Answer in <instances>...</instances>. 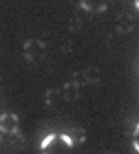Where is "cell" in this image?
Returning <instances> with one entry per match:
<instances>
[{
  "mask_svg": "<svg viewBox=\"0 0 139 154\" xmlns=\"http://www.w3.org/2000/svg\"><path fill=\"white\" fill-rule=\"evenodd\" d=\"M74 143L69 133L54 132L50 133L41 141V154H73Z\"/></svg>",
  "mask_w": 139,
  "mask_h": 154,
  "instance_id": "6da1fadb",
  "label": "cell"
},
{
  "mask_svg": "<svg viewBox=\"0 0 139 154\" xmlns=\"http://www.w3.org/2000/svg\"><path fill=\"white\" fill-rule=\"evenodd\" d=\"M45 54V45L39 39H28L23 44V54L29 63H36Z\"/></svg>",
  "mask_w": 139,
  "mask_h": 154,
  "instance_id": "7a4b0ae2",
  "label": "cell"
},
{
  "mask_svg": "<svg viewBox=\"0 0 139 154\" xmlns=\"http://www.w3.org/2000/svg\"><path fill=\"white\" fill-rule=\"evenodd\" d=\"M20 118L15 112H2L0 114V129L4 134L15 136L20 131Z\"/></svg>",
  "mask_w": 139,
  "mask_h": 154,
  "instance_id": "3957f363",
  "label": "cell"
},
{
  "mask_svg": "<svg viewBox=\"0 0 139 154\" xmlns=\"http://www.w3.org/2000/svg\"><path fill=\"white\" fill-rule=\"evenodd\" d=\"M70 136H71V138L73 140L74 145H80V144H82L86 140V132L81 128H76L73 131L71 132Z\"/></svg>",
  "mask_w": 139,
  "mask_h": 154,
  "instance_id": "277c9868",
  "label": "cell"
},
{
  "mask_svg": "<svg viewBox=\"0 0 139 154\" xmlns=\"http://www.w3.org/2000/svg\"><path fill=\"white\" fill-rule=\"evenodd\" d=\"M132 146L139 153V122L136 124L132 133Z\"/></svg>",
  "mask_w": 139,
  "mask_h": 154,
  "instance_id": "5b68a950",
  "label": "cell"
},
{
  "mask_svg": "<svg viewBox=\"0 0 139 154\" xmlns=\"http://www.w3.org/2000/svg\"><path fill=\"white\" fill-rule=\"evenodd\" d=\"M2 136H4V133H2L1 129H0V140H1V138H2Z\"/></svg>",
  "mask_w": 139,
  "mask_h": 154,
  "instance_id": "8992f818",
  "label": "cell"
},
{
  "mask_svg": "<svg viewBox=\"0 0 139 154\" xmlns=\"http://www.w3.org/2000/svg\"><path fill=\"white\" fill-rule=\"evenodd\" d=\"M134 5H136V6H137V8L139 9V1H136V2H134Z\"/></svg>",
  "mask_w": 139,
  "mask_h": 154,
  "instance_id": "52a82bcc",
  "label": "cell"
},
{
  "mask_svg": "<svg viewBox=\"0 0 139 154\" xmlns=\"http://www.w3.org/2000/svg\"><path fill=\"white\" fill-rule=\"evenodd\" d=\"M1 154H7V153H1Z\"/></svg>",
  "mask_w": 139,
  "mask_h": 154,
  "instance_id": "ba28073f",
  "label": "cell"
}]
</instances>
